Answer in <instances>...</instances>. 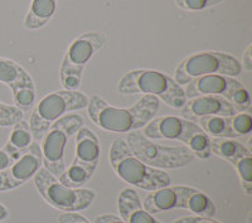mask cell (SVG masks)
<instances>
[{
    "instance_id": "1",
    "label": "cell",
    "mask_w": 252,
    "mask_h": 223,
    "mask_svg": "<svg viewBox=\"0 0 252 223\" xmlns=\"http://www.w3.org/2000/svg\"><path fill=\"white\" fill-rule=\"evenodd\" d=\"M160 100L155 96L144 95L131 107H115L101 98L92 96L87 103L90 119L100 129L110 132H131L141 129L153 120L159 110Z\"/></svg>"
},
{
    "instance_id": "2",
    "label": "cell",
    "mask_w": 252,
    "mask_h": 223,
    "mask_svg": "<svg viewBox=\"0 0 252 223\" xmlns=\"http://www.w3.org/2000/svg\"><path fill=\"white\" fill-rule=\"evenodd\" d=\"M109 158L118 177L130 186L153 192L172 183L168 173L139 160L123 139H115L110 148Z\"/></svg>"
},
{
    "instance_id": "3",
    "label": "cell",
    "mask_w": 252,
    "mask_h": 223,
    "mask_svg": "<svg viewBox=\"0 0 252 223\" xmlns=\"http://www.w3.org/2000/svg\"><path fill=\"white\" fill-rule=\"evenodd\" d=\"M124 95L143 94L155 96L173 109H182L187 97L184 89L168 74L155 69H134L126 72L118 83Z\"/></svg>"
},
{
    "instance_id": "4",
    "label": "cell",
    "mask_w": 252,
    "mask_h": 223,
    "mask_svg": "<svg viewBox=\"0 0 252 223\" xmlns=\"http://www.w3.org/2000/svg\"><path fill=\"white\" fill-rule=\"evenodd\" d=\"M143 134L150 140H179L194 154L207 159L212 155L209 136L198 124L179 116H163L150 120L143 127Z\"/></svg>"
},
{
    "instance_id": "5",
    "label": "cell",
    "mask_w": 252,
    "mask_h": 223,
    "mask_svg": "<svg viewBox=\"0 0 252 223\" xmlns=\"http://www.w3.org/2000/svg\"><path fill=\"white\" fill-rule=\"evenodd\" d=\"M143 207L150 215L170 209H188L201 217L212 218L216 213L213 200L197 188L187 186H166L153 191L145 197Z\"/></svg>"
},
{
    "instance_id": "6",
    "label": "cell",
    "mask_w": 252,
    "mask_h": 223,
    "mask_svg": "<svg viewBox=\"0 0 252 223\" xmlns=\"http://www.w3.org/2000/svg\"><path fill=\"white\" fill-rule=\"evenodd\" d=\"M89 97L80 91L62 90L46 95L33 109L29 119L33 139L37 141L42 140L44 134L58 119L71 111L85 109Z\"/></svg>"
},
{
    "instance_id": "7",
    "label": "cell",
    "mask_w": 252,
    "mask_h": 223,
    "mask_svg": "<svg viewBox=\"0 0 252 223\" xmlns=\"http://www.w3.org/2000/svg\"><path fill=\"white\" fill-rule=\"evenodd\" d=\"M242 72L241 62L233 56L223 52L203 51L197 52L184 58L174 73V81L178 85H188L195 78L209 74H224L236 77Z\"/></svg>"
},
{
    "instance_id": "8",
    "label": "cell",
    "mask_w": 252,
    "mask_h": 223,
    "mask_svg": "<svg viewBox=\"0 0 252 223\" xmlns=\"http://www.w3.org/2000/svg\"><path fill=\"white\" fill-rule=\"evenodd\" d=\"M126 144L130 152L146 165L157 169L183 168L192 163L194 154L187 146H165L153 143L143 132L131 131L127 134Z\"/></svg>"
},
{
    "instance_id": "9",
    "label": "cell",
    "mask_w": 252,
    "mask_h": 223,
    "mask_svg": "<svg viewBox=\"0 0 252 223\" xmlns=\"http://www.w3.org/2000/svg\"><path fill=\"white\" fill-rule=\"evenodd\" d=\"M34 186L47 203L67 213L89 208L96 198V192L92 189L64 186L46 168H40L35 173Z\"/></svg>"
},
{
    "instance_id": "10",
    "label": "cell",
    "mask_w": 252,
    "mask_h": 223,
    "mask_svg": "<svg viewBox=\"0 0 252 223\" xmlns=\"http://www.w3.org/2000/svg\"><path fill=\"white\" fill-rule=\"evenodd\" d=\"M82 126L83 119L80 115L67 114L58 119L42 137V164L56 178L66 169L64 152L67 144Z\"/></svg>"
},
{
    "instance_id": "11",
    "label": "cell",
    "mask_w": 252,
    "mask_h": 223,
    "mask_svg": "<svg viewBox=\"0 0 252 223\" xmlns=\"http://www.w3.org/2000/svg\"><path fill=\"white\" fill-rule=\"evenodd\" d=\"M105 43V35L98 32H89L77 37L69 44L61 64V85L63 89L78 91L83 69Z\"/></svg>"
},
{
    "instance_id": "12",
    "label": "cell",
    "mask_w": 252,
    "mask_h": 223,
    "mask_svg": "<svg viewBox=\"0 0 252 223\" xmlns=\"http://www.w3.org/2000/svg\"><path fill=\"white\" fill-rule=\"evenodd\" d=\"M187 98L197 97L202 95H213L226 98L236 110L249 111L251 109L250 94L240 81L224 74H209L195 78L184 89Z\"/></svg>"
},
{
    "instance_id": "13",
    "label": "cell",
    "mask_w": 252,
    "mask_h": 223,
    "mask_svg": "<svg viewBox=\"0 0 252 223\" xmlns=\"http://www.w3.org/2000/svg\"><path fill=\"white\" fill-rule=\"evenodd\" d=\"M0 83H4L13 92V98L18 109L29 111L35 101V86L31 74L8 58L0 57Z\"/></svg>"
},
{
    "instance_id": "14",
    "label": "cell",
    "mask_w": 252,
    "mask_h": 223,
    "mask_svg": "<svg viewBox=\"0 0 252 223\" xmlns=\"http://www.w3.org/2000/svg\"><path fill=\"white\" fill-rule=\"evenodd\" d=\"M209 146L212 154L228 161L235 166L241 180V186L246 192H252V157L251 153L242 144L232 139L224 137H209Z\"/></svg>"
},
{
    "instance_id": "15",
    "label": "cell",
    "mask_w": 252,
    "mask_h": 223,
    "mask_svg": "<svg viewBox=\"0 0 252 223\" xmlns=\"http://www.w3.org/2000/svg\"><path fill=\"white\" fill-rule=\"evenodd\" d=\"M42 168V150L38 143L31 144L28 149L8 169L0 172V192L18 188L27 183Z\"/></svg>"
},
{
    "instance_id": "16",
    "label": "cell",
    "mask_w": 252,
    "mask_h": 223,
    "mask_svg": "<svg viewBox=\"0 0 252 223\" xmlns=\"http://www.w3.org/2000/svg\"><path fill=\"white\" fill-rule=\"evenodd\" d=\"M209 137L246 136L252 131V118L249 112H240L232 116H206L195 120Z\"/></svg>"
},
{
    "instance_id": "17",
    "label": "cell",
    "mask_w": 252,
    "mask_h": 223,
    "mask_svg": "<svg viewBox=\"0 0 252 223\" xmlns=\"http://www.w3.org/2000/svg\"><path fill=\"white\" fill-rule=\"evenodd\" d=\"M237 114L226 98L213 95H202L186 101L182 107V116L188 120H197L206 116H232Z\"/></svg>"
},
{
    "instance_id": "18",
    "label": "cell",
    "mask_w": 252,
    "mask_h": 223,
    "mask_svg": "<svg viewBox=\"0 0 252 223\" xmlns=\"http://www.w3.org/2000/svg\"><path fill=\"white\" fill-rule=\"evenodd\" d=\"M100 159V143L97 136L82 126L76 134V153L72 165L81 166L94 174Z\"/></svg>"
},
{
    "instance_id": "19",
    "label": "cell",
    "mask_w": 252,
    "mask_h": 223,
    "mask_svg": "<svg viewBox=\"0 0 252 223\" xmlns=\"http://www.w3.org/2000/svg\"><path fill=\"white\" fill-rule=\"evenodd\" d=\"M118 209L125 223H161L145 211L136 191L124 188L118 195Z\"/></svg>"
},
{
    "instance_id": "20",
    "label": "cell",
    "mask_w": 252,
    "mask_h": 223,
    "mask_svg": "<svg viewBox=\"0 0 252 223\" xmlns=\"http://www.w3.org/2000/svg\"><path fill=\"white\" fill-rule=\"evenodd\" d=\"M32 143H33V135L29 127V123L26 120H20L13 126L10 136L3 149L15 160L26 152Z\"/></svg>"
},
{
    "instance_id": "21",
    "label": "cell",
    "mask_w": 252,
    "mask_h": 223,
    "mask_svg": "<svg viewBox=\"0 0 252 223\" xmlns=\"http://www.w3.org/2000/svg\"><path fill=\"white\" fill-rule=\"evenodd\" d=\"M57 0H32L29 12L24 19L27 29H38L46 26L56 12Z\"/></svg>"
},
{
    "instance_id": "22",
    "label": "cell",
    "mask_w": 252,
    "mask_h": 223,
    "mask_svg": "<svg viewBox=\"0 0 252 223\" xmlns=\"http://www.w3.org/2000/svg\"><path fill=\"white\" fill-rule=\"evenodd\" d=\"M23 116L24 112L18 109L17 106H10L0 102V126L1 127L14 126L20 120H23Z\"/></svg>"
},
{
    "instance_id": "23",
    "label": "cell",
    "mask_w": 252,
    "mask_h": 223,
    "mask_svg": "<svg viewBox=\"0 0 252 223\" xmlns=\"http://www.w3.org/2000/svg\"><path fill=\"white\" fill-rule=\"evenodd\" d=\"M222 1L223 0H175V4L186 10L197 12V10H202V9L209 8V6L217 5Z\"/></svg>"
},
{
    "instance_id": "24",
    "label": "cell",
    "mask_w": 252,
    "mask_h": 223,
    "mask_svg": "<svg viewBox=\"0 0 252 223\" xmlns=\"http://www.w3.org/2000/svg\"><path fill=\"white\" fill-rule=\"evenodd\" d=\"M58 222L60 223H91L86 217L75 213V212H68L64 215H61L58 217Z\"/></svg>"
},
{
    "instance_id": "25",
    "label": "cell",
    "mask_w": 252,
    "mask_h": 223,
    "mask_svg": "<svg viewBox=\"0 0 252 223\" xmlns=\"http://www.w3.org/2000/svg\"><path fill=\"white\" fill-rule=\"evenodd\" d=\"M173 223H220L218 221L212 220L211 217H201V216H190V217H183L174 221Z\"/></svg>"
},
{
    "instance_id": "26",
    "label": "cell",
    "mask_w": 252,
    "mask_h": 223,
    "mask_svg": "<svg viewBox=\"0 0 252 223\" xmlns=\"http://www.w3.org/2000/svg\"><path fill=\"white\" fill-rule=\"evenodd\" d=\"M13 163H14V159L4 149H0V172L8 169Z\"/></svg>"
},
{
    "instance_id": "27",
    "label": "cell",
    "mask_w": 252,
    "mask_h": 223,
    "mask_svg": "<svg viewBox=\"0 0 252 223\" xmlns=\"http://www.w3.org/2000/svg\"><path fill=\"white\" fill-rule=\"evenodd\" d=\"M94 223H125L121 217L115 215H101L94 218Z\"/></svg>"
},
{
    "instance_id": "28",
    "label": "cell",
    "mask_w": 252,
    "mask_h": 223,
    "mask_svg": "<svg viewBox=\"0 0 252 223\" xmlns=\"http://www.w3.org/2000/svg\"><path fill=\"white\" fill-rule=\"evenodd\" d=\"M252 46L250 44L249 47H247V49L245 51L244 56H242V64L241 66L244 67L246 71H251L252 69Z\"/></svg>"
},
{
    "instance_id": "29",
    "label": "cell",
    "mask_w": 252,
    "mask_h": 223,
    "mask_svg": "<svg viewBox=\"0 0 252 223\" xmlns=\"http://www.w3.org/2000/svg\"><path fill=\"white\" fill-rule=\"evenodd\" d=\"M8 216H9L8 209H6L3 204L0 203V221L6 220V218H8Z\"/></svg>"
},
{
    "instance_id": "30",
    "label": "cell",
    "mask_w": 252,
    "mask_h": 223,
    "mask_svg": "<svg viewBox=\"0 0 252 223\" xmlns=\"http://www.w3.org/2000/svg\"><path fill=\"white\" fill-rule=\"evenodd\" d=\"M249 223H251V220H250V221H249Z\"/></svg>"
}]
</instances>
